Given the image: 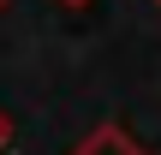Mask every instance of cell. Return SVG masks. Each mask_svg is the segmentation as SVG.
Returning a JSON list of instances; mask_svg holds the SVG:
<instances>
[{"instance_id":"6da1fadb","label":"cell","mask_w":161,"mask_h":155,"mask_svg":"<svg viewBox=\"0 0 161 155\" xmlns=\"http://www.w3.org/2000/svg\"><path fill=\"white\" fill-rule=\"evenodd\" d=\"M72 155H143V149H137V143H131L125 131H114V125H108V131H96V137H84V143H78Z\"/></svg>"}]
</instances>
